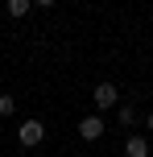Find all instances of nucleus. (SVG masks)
<instances>
[{"instance_id": "nucleus-2", "label": "nucleus", "mask_w": 153, "mask_h": 157, "mask_svg": "<svg viewBox=\"0 0 153 157\" xmlns=\"http://www.w3.org/2000/svg\"><path fill=\"white\" fill-rule=\"evenodd\" d=\"M116 103H120L116 83H99V87H95V108H99V112H108V108H116Z\"/></svg>"}, {"instance_id": "nucleus-6", "label": "nucleus", "mask_w": 153, "mask_h": 157, "mask_svg": "<svg viewBox=\"0 0 153 157\" xmlns=\"http://www.w3.org/2000/svg\"><path fill=\"white\" fill-rule=\"evenodd\" d=\"M17 112V103H13V95H0V116H13Z\"/></svg>"}, {"instance_id": "nucleus-3", "label": "nucleus", "mask_w": 153, "mask_h": 157, "mask_svg": "<svg viewBox=\"0 0 153 157\" xmlns=\"http://www.w3.org/2000/svg\"><path fill=\"white\" fill-rule=\"evenodd\" d=\"M79 136H83V141H99V136H104V120H99V116H87L79 124Z\"/></svg>"}, {"instance_id": "nucleus-8", "label": "nucleus", "mask_w": 153, "mask_h": 157, "mask_svg": "<svg viewBox=\"0 0 153 157\" xmlns=\"http://www.w3.org/2000/svg\"><path fill=\"white\" fill-rule=\"evenodd\" d=\"M33 4H37V8H50V4H54V0H33Z\"/></svg>"}, {"instance_id": "nucleus-1", "label": "nucleus", "mask_w": 153, "mask_h": 157, "mask_svg": "<svg viewBox=\"0 0 153 157\" xmlns=\"http://www.w3.org/2000/svg\"><path fill=\"white\" fill-rule=\"evenodd\" d=\"M17 136H21V145H25V149H33V145H41V136H46V128H41V120H25Z\"/></svg>"}, {"instance_id": "nucleus-7", "label": "nucleus", "mask_w": 153, "mask_h": 157, "mask_svg": "<svg viewBox=\"0 0 153 157\" xmlns=\"http://www.w3.org/2000/svg\"><path fill=\"white\" fill-rule=\"evenodd\" d=\"M120 124H137V112H132V108H120Z\"/></svg>"}, {"instance_id": "nucleus-9", "label": "nucleus", "mask_w": 153, "mask_h": 157, "mask_svg": "<svg viewBox=\"0 0 153 157\" xmlns=\"http://www.w3.org/2000/svg\"><path fill=\"white\" fill-rule=\"evenodd\" d=\"M145 124H149V128H153V112H149V116H145Z\"/></svg>"}, {"instance_id": "nucleus-5", "label": "nucleus", "mask_w": 153, "mask_h": 157, "mask_svg": "<svg viewBox=\"0 0 153 157\" xmlns=\"http://www.w3.org/2000/svg\"><path fill=\"white\" fill-rule=\"evenodd\" d=\"M33 0H8V17H29Z\"/></svg>"}, {"instance_id": "nucleus-4", "label": "nucleus", "mask_w": 153, "mask_h": 157, "mask_svg": "<svg viewBox=\"0 0 153 157\" xmlns=\"http://www.w3.org/2000/svg\"><path fill=\"white\" fill-rule=\"evenodd\" d=\"M124 157H149V145L141 141V136H128V141H124Z\"/></svg>"}]
</instances>
